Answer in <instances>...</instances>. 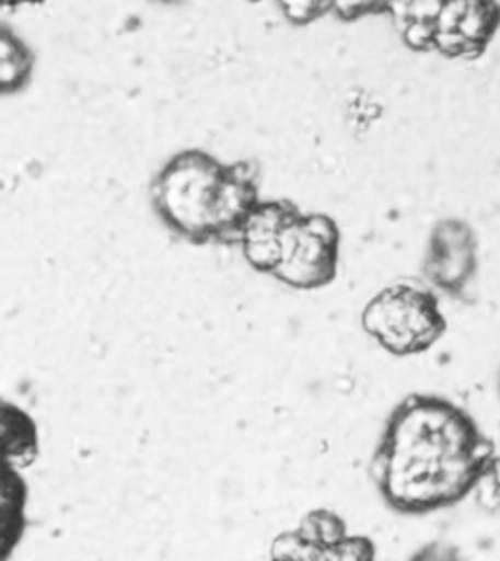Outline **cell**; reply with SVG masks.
<instances>
[{"mask_svg": "<svg viewBox=\"0 0 500 561\" xmlns=\"http://www.w3.org/2000/svg\"><path fill=\"white\" fill-rule=\"evenodd\" d=\"M4 2H9V4H19V2H34V0H4Z\"/></svg>", "mask_w": 500, "mask_h": 561, "instance_id": "cell-15", "label": "cell"}, {"mask_svg": "<svg viewBox=\"0 0 500 561\" xmlns=\"http://www.w3.org/2000/svg\"><path fill=\"white\" fill-rule=\"evenodd\" d=\"M32 69V57L10 32L0 34V91L4 94L19 91L27 81Z\"/></svg>", "mask_w": 500, "mask_h": 561, "instance_id": "cell-11", "label": "cell"}, {"mask_svg": "<svg viewBox=\"0 0 500 561\" xmlns=\"http://www.w3.org/2000/svg\"><path fill=\"white\" fill-rule=\"evenodd\" d=\"M362 329L395 356L427 353L446 333L437 296L419 282H395L362 311Z\"/></svg>", "mask_w": 500, "mask_h": 561, "instance_id": "cell-3", "label": "cell"}, {"mask_svg": "<svg viewBox=\"0 0 500 561\" xmlns=\"http://www.w3.org/2000/svg\"><path fill=\"white\" fill-rule=\"evenodd\" d=\"M400 34L407 46L412 49H428L434 47V22H409L405 26H400Z\"/></svg>", "mask_w": 500, "mask_h": 561, "instance_id": "cell-14", "label": "cell"}, {"mask_svg": "<svg viewBox=\"0 0 500 561\" xmlns=\"http://www.w3.org/2000/svg\"><path fill=\"white\" fill-rule=\"evenodd\" d=\"M274 560H360L375 558V546L365 536L350 538L346 523L327 508L301 520L300 528L280 535L272 543Z\"/></svg>", "mask_w": 500, "mask_h": 561, "instance_id": "cell-5", "label": "cell"}, {"mask_svg": "<svg viewBox=\"0 0 500 561\" xmlns=\"http://www.w3.org/2000/svg\"><path fill=\"white\" fill-rule=\"evenodd\" d=\"M491 460V446L462 409L412 393L385 423L372 478L387 507L427 515L464 499Z\"/></svg>", "mask_w": 500, "mask_h": 561, "instance_id": "cell-1", "label": "cell"}, {"mask_svg": "<svg viewBox=\"0 0 500 561\" xmlns=\"http://www.w3.org/2000/svg\"><path fill=\"white\" fill-rule=\"evenodd\" d=\"M340 229L325 214L298 211L283 227L280 259L272 278L293 290H321L333 284L340 261Z\"/></svg>", "mask_w": 500, "mask_h": 561, "instance_id": "cell-4", "label": "cell"}, {"mask_svg": "<svg viewBox=\"0 0 500 561\" xmlns=\"http://www.w3.org/2000/svg\"><path fill=\"white\" fill-rule=\"evenodd\" d=\"M27 489L20 478L19 468L4 466V493H2V558H9L12 548L20 542L24 528V507H26Z\"/></svg>", "mask_w": 500, "mask_h": 561, "instance_id": "cell-9", "label": "cell"}, {"mask_svg": "<svg viewBox=\"0 0 500 561\" xmlns=\"http://www.w3.org/2000/svg\"><path fill=\"white\" fill-rule=\"evenodd\" d=\"M500 22V10L492 0H467L464 14L457 22V34L467 47V57L477 55L492 34L497 32Z\"/></svg>", "mask_w": 500, "mask_h": 561, "instance_id": "cell-10", "label": "cell"}, {"mask_svg": "<svg viewBox=\"0 0 500 561\" xmlns=\"http://www.w3.org/2000/svg\"><path fill=\"white\" fill-rule=\"evenodd\" d=\"M477 268L474 231L464 221L447 219L434 227L427 259L425 274L432 286L452 296H462L472 284Z\"/></svg>", "mask_w": 500, "mask_h": 561, "instance_id": "cell-6", "label": "cell"}, {"mask_svg": "<svg viewBox=\"0 0 500 561\" xmlns=\"http://www.w3.org/2000/svg\"><path fill=\"white\" fill-rule=\"evenodd\" d=\"M2 438H4V462L19 470L34 463L39 450L36 423L12 403H4Z\"/></svg>", "mask_w": 500, "mask_h": 561, "instance_id": "cell-8", "label": "cell"}, {"mask_svg": "<svg viewBox=\"0 0 500 561\" xmlns=\"http://www.w3.org/2000/svg\"><path fill=\"white\" fill-rule=\"evenodd\" d=\"M444 7V0H385V7L397 26L409 22H434Z\"/></svg>", "mask_w": 500, "mask_h": 561, "instance_id": "cell-12", "label": "cell"}, {"mask_svg": "<svg viewBox=\"0 0 500 561\" xmlns=\"http://www.w3.org/2000/svg\"><path fill=\"white\" fill-rule=\"evenodd\" d=\"M300 209L286 199L258 202V206L246 218L239 243L251 268L272 276L280 259L283 227L288 226V221Z\"/></svg>", "mask_w": 500, "mask_h": 561, "instance_id": "cell-7", "label": "cell"}, {"mask_svg": "<svg viewBox=\"0 0 500 561\" xmlns=\"http://www.w3.org/2000/svg\"><path fill=\"white\" fill-rule=\"evenodd\" d=\"M278 4L283 14L295 24H305L328 9V0H278Z\"/></svg>", "mask_w": 500, "mask_h": 561, "instance_id": "cell-13", "label": "cell"}, {"mask_svg": "<svg viewBox=\"0 0 500 561\" xmlns=\"http://www.w3.org/2000/svg\"><path fill=\"white\" fill-rule=\"evenodd\" d=\"M258 182L256 163L221 164L204 151H184L156 174L151 202L164 226L184 241L233 247L260 202Z\"/></svg>", "mask_w": 500, "mask_h": 561, "instance_id": "cell-2", "label": "cell"}]
</instances>
